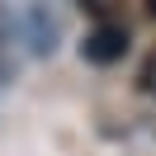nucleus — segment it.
I'll list each match as a JSON object with an SVG mask.
<instances>
[{
	"instance_id": "obj_2",
	"label": "nucleus",
	"mask_w": 156,
	"mask_h": 156,
	"mask_svg": "<svg viewBox=\"0 0 156 156\" xmlns=\"http://www.w3.org/2000/svg\"><path fill=\"white\" fill-rule=\"evenodd\" d=\"M147 10H151V14H156V0H147Z\"/></svg>"
},
{
	"instance_id": "obj_1",
	"label": "nucleus",
	"mask_w": 156,
	"mask_h": 156,
	"mask_svg": "<svg viewBox=\"0 0 156 156\" xmlns=\"http://www.w3.org/2000/svg\"><path fill=\"white\" fill-rule=\"evenodd\" d=\"M80 52H85V62H95V66L123 62V52H128V29H123V24H95V29L85 33V43H80Z\"/></svg>"
}]
</instances>
